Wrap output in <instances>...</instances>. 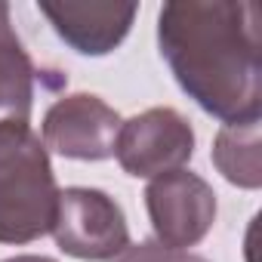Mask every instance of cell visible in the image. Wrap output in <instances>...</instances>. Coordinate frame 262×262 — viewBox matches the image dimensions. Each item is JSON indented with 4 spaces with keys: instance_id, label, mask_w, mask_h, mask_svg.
Returning a JSON list of instances; mask_svg holds the SVG:
<instances>
[{
    "instance_id": "1",
    "label": "cell",
    "mask_w": 262,
    "mask_h": 262,
    "mask_svg": "<svg viewBox=\"0 0 262 262\" xmlns=\"http://www.w3.org/2000/svg\"><path fill=\"white\" fill-rule=\"evenodd\" d=\"M161 56L176 83L222 123L259 120L262 105V10L250 0L164 4Z\"/></svg>"
},
{
    "instance_id": "2",
    "label": "cell",
    "mask_w": 262,
    "mask_h": 262,
    "mask_svg": "<svg viewBox=\"0 0 262 262\" xmlns=\"http://www.w3.org/2000/svg\"><path fill=\"white\" fill-rule=\"evenodd\" d=\"M59 185L43 139L28 120H0V244H31L53 231Z\"/></svg>"
},
{
    "instance_id": "3",
    "label": "cell",
    "mask_w": 262,
    "mask_h": 262,
    "mask_svg": "<svg viewBox=\"0 0 262 262\" xmlns=\"http://www.w3.org/2000/svg\"><path fill=\"white\" fill-rule=\"evenodd\" d=\"M50 234L62 253L86 262H111L129 247V228L120 204L99 188L80 185L59 191Z\"/></svg>"
},
{
    "instance_id": "4",
    "label": "cell",
    "mask_w": 262,
    "mask_h": 262,
    "mask_svg": "<svg viewBox=\"0 0 262 262\" xmlns=\"http://www.w3.org/2000/svg\"><path fill=\"white\" fill-rule=\"evenodd\" d=\"M194 155V129L176 108H148L120 123L114 142L117 164L136 179H158L185 170Z\"/></svg>"
},
{
    "instance_id": "5",
    "label": "cell",
    "mask_w": 262,
    "mask_h": 262,
    "mask_svg": "<svg viewBox=\"0 0 262 262\" xmlns=\"http://www.w3.org/2000/svg\"><path fill=\"white\" fill-rule=\"evenodd\" d=\"M145 207L158 244L188 250L201 244L216 222V191L191 170H173L148 182Z\"/></svg>"
},
{
    "instance_id": "6",
    "label": "cell",
    "mask_w": 262,
    "mask_h": 262,
    "mask_svg": "<svg viewBox=\"0 0 262 262\" xmlns=\"http://www.w3.org/2000/svg\"><path fill=\"white\" fill-rule=\"evenodd\" d=\"M120 114L93 93L53 102L43 114V145L71 161H105L114 155Z\"/></svg>"
},
{
    "instance_id": "7",
    "label": "cell",
    "mask_w": 262,
    "mask_h": 262,
    "mask_svg": "<svg viewBox=\"0 0 262 262\" xmlns=\"http://www.w3.org/2000/svg\"><path fill=\"white\" fill-rule=\"evenodd\" d=\"M56 34L80 56H108L133 28L136 7L120 4H37Z\"/></svg>"
},
{
    "instance_id": "8",
    "label": "cell",
    "mask_w": 262,
    "mask_h": 262,
    "mask_svg": "<svg viewBox=\"0 0 262 262\" xmlns=\"http://www.w3.org/2000/svg\"><path fill=\"white\" fill-rule=\"evenodd\" d=\"M213 164L216 170L237 188H259L262 185V126L259 120L247 123H225L213 142Z\"/></svg>"
},
{
    "instance_id": "9",
    "label": "cell",
    "mask_w": 262,
    "mask_h": 262,
    "mask_svg": "<svg viewBox=\"0 0 262 262\" xmlns=\"http://www.w3.org/2000/svg\"><path fill=\"white\" fill-rule=\"evenodd\" d=\"M34 80L37 68L31 56L10 22H0V120H31Z\"/></svg>"
},
{
    "instance_id": "10",
    "label": "cell",
    "mask_w": 262,
    "mask_h": 262,
    "mask_svg": "<svg viewBox=\"0 0 262 262\" xmlns=\"http://www.w3.org/2000/svg\"><path fill=\"white\" fill-rule=\"evenodd\" d=\"M111 262H210V259H204L191 250H173L158 241H142V244H129Z\"/></svg>"
},
{
    "instance_id": "11",
    "label": "cell",
    "mask_w": 262,
    "mask_h": 262,
    "mask_svg": "<svg viewBox=\"0 0 262 262\" xmlns=\"http://www.w3.org/2000/svg\"><path fill=\"white\" fill-rule=\"evenodd\" d=\"M4 262H56L50 256H13V259H4Z\"/></svg>"
},
{
    "instance_id": "12",
    "label": "cell",
    "mask_w": 262,
    "mask_h": 262,
    "mask_svg": "<svg viewBox=\"0 0 262 262\" xmlns=\"http://www.w3.org/2000/svg\"><path fill=\"white\" fill-rule=\"evenodd\" d=\"M0 22H10V7L0 4Z\"/></svg>"
}]
</instances>
